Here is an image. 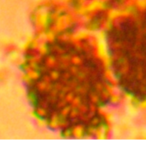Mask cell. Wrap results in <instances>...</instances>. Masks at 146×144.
Listing matches in <instances>:
<instances>
[{
    "label": "cell",
    "mask_w": 146,
    "mask_h": 144,
    "mask_svg": "<svg viewBox=\"0 0 146 144\" xmlns=\"http://www.w3.org/2000/svg\"><path fill=\"white\" fill-rule=\"evenodd\" d=\"M34 68L30 96L43 118L66 130L100 119V109L108 101V81L88 46L52 44Z\"/></svg>",
    "instance_id": "6da1fadb"
}]
</instances>
